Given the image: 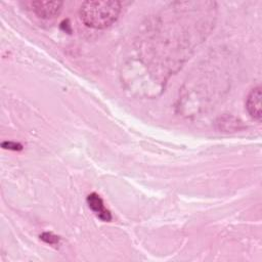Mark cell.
I'll return each mask as SVG.
<instances>
[{
	"label": "cell",
	"mask_w": 262,
	"mask_h": 262,
	"mask_svg": "<svg viewBox=\"0 0 262 262\" xmlns=\"http://www.w3.org/2000/svg\"><path fill=\"white\" fill-rule=\"evenodd\" d=\"M3 148H8V149H12V150H20L23 148L21 144L17 143V142H12V141H5L2 143Z\"/></svg>",
	"instance_id": "cell-6"
},
{
	"label": "cell",
	"mask_w": 262,
	"mask_h": 262,
	"mask_svg": "<svg viewBox=\"0 0 262 262\" xmlns=\"http://www.w3.org/2000/svg\"><path fill=\"white\" fill-rule=\"evenodd\" d=\"M261 97H262L261 87L257 86L251 90L246 101V107L249 115L258 122L261 121V117H262Z\"/></svg>",
	"instance_id": "cell-3"
},
{
	"label": "cell",
	"mask_w": 262,
	"mask_h": 262,
	"mask_svg": "<svg viewBox=\"0 0 262 262\" xmlns=\"http://www.w3.org/2000/svg\"><path fill=\"white\" fill-rule=\"evenodd\" d=\"M121 12V3L115 0L85 1L80 6V18L92 29H105L114 24Z\"/></svg>",
	"instance_id": "cell-1"
},
{
	"label": "cell",
	"mask_w": 262,
	"mask_h": 262,
	"mask_svg": "<svg viewBox=\"0 0 262 262\" xmlns=\"http://www.w3.org/2000/svg\"><path fill=\"white\" fill-rule=\"evenodd\" d=\"M87 204L89 208L94 212V214L102 221L108 222L112 220L111 212L104 207L102 199L95 192L90 193L87 196Z\"/></svg>",
	"instance_id": "cell-4"
},
{
	"label": "cell",
	"mask_w": 262,
	"mask_h": 262,
	"mask_svg": "<svg viewBox=\"0 0 262 262\" xmlns=\"http://www.w3.org/2000/svg\"><path fill=\"white\" fill-rule=\"evenodd\" d=\"M28 4L33 13L43 19H50L57 16L63 5L60 1H31Z\"/></svg>",
	"instance_id": "cell-2"
},
{
	"label": "cell",
	"mask_w": 262,
	"mask_h": 262,
	"mask_svg": "<svg viewBox=\"0 0 262 262\" xmlns=\"http://www.w3.org/2000/svg\"><path fill=\"white\" fill-rule=\"evenodd\" d=\"M41 239L49 245H56L59 242V237L52 232H44L41 234Z\"/></svg>",
	"instance_id": "cell-5"
}]
</instances>
